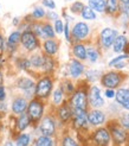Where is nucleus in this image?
Listing matches in <instances>:
<instances>
[{
	"label": "nucleus",
	"instance_id": "nucleus-1",
	"mask_svg": "<svg viewBox=\"0 0 129 146\" xmlns=\"http://www.w3.org/2000/svg\"><path fill=\"white\" fill-rule=\"evenodd\" d=\"M89 88L90 84L85 80L78 82L75 93L68 99L69 104L72 107L74 111H84V112L89 111V99H88Z\"/></svg>",
	"mask_w": 129,
	"mask_h": 146
},
{
	"label": "nucleus",
	"instance_id": "nucleus-2",
	"mask_svg": "<svg viewBox=\"0 0 129 146\" xmlns=\"http://www.w3.org/2000/svg\"><path fill=\"white\" fill-rule=\"evenodd\" d=\"M127 78L128 74H126L123 70H110L103 72L99 82L105 89H118Z\"/></svg>",
	"mask_w": 129,
	"mask_h": 146
},
{
	"label": "nucleus",
	"instance_id": "nucleus-3",
	"mask_svg": "<svg viewBox=\"0 0 129 146\" xmlns=\"http://www.w3.org/2000/svg\"><path fill=\"white\" fill-rule=\"evenodd\" d=\"M55 89V81L52 75H40L38 81L36 82L34 98L41 101H46L51 98V94Z\"/></svg>",
	"mask_w": 129,
	"mask_h": 146
},
{
	"label": "nucleus",
	"instance_id": "nucleus-4",
	"mask_svg": "<svg viewBox=\"0 0 129 146\" xmlns=\"http://www.w3.org/2000/svg\"><path fill=\"white\" fill-rule=\"evenodd\" d=\"M105 126L108 127L109 132L111 134V139H113V145L114 146H123V145H126L129 132L120 125V122H118L117 119L108 120V122L105 123Z\"/></svg>",
	"mask_w": 129,
	"mask_h": 146
},
{
	"label": "nucleus",
	"instance_id": "nucleus-5",
	"mask_svg": "<svg viewBox=\"0 0 129 146\" xmlns=\"http://www.w3.org/2000/svg\"><path fill=\"white\" fill-rule=\"evenodd\" d=\"M89 141L92 146H111L113 139L108 127H96L89 134Z\"/></svg>",
	"mask_w": 129,
	"mask_h": 146
},
{
	"label": "nucleus",
	"instance_id": "nucleus-6",
	"mask_svg": "<svg viewBox=\"0 0 129 146\" xmlns=\"http://www.w3.org/2000/svg\"><path fill=\"white\" fill-rule=\"evenodd\" d=\"M26 113L30 116L32 125H38L45 115V101H41L36 98L30 100Z\"/></svg>",
	"mask_w": 129,
	"mask_h": 146
},
{
	"label": "nucleus",
	"instance_id": "nucleus-7",
	"mask_svg": "<svg viewBox=\"0 0 129 146\" xmlns=\"http://www.w3.org/2000/svg\"><path fill=\"white\" fill-rule=\"evenodd\" d=\"M91 36V27L88 23L84 21H76V23L71 27V38H72V44L74 43H89Z\"/></svg>",
	"mask_w": 129,
	"mask_h": 146
},
{
	"label": "nucleus",
	"instance_id": "nucleus-8",
	"mask_svg": "<svg viewBox=\"0 0 129 146\" xmlns=\"http://www.w3.org/2000/svg\"><path fill=\"white\" fill-rule=\"evenodd\" d=\"M37 128L41 135L47 137H55L57 133V118L55 113L45 114L44 118L40 120V122L37 125Z\"/></svg>",
	"mask_w": 129,
	"mask_h": 146
},
{
	"label": "nucleus",
	"instance_id": "nucleus-9",
	"mask_svg": "<svg viewBox=\"0 0 129 146\" xmlns=\"http://www.w3.org/2000/svg\"><path fill=\"white\" fill-rule=\"evenodd\" d=\"M118 36L117 30L113 27H103L98 33L97 37V45L101 50H108L113 48L114 42H115L116 37Z\"/></svg>",
	"mask_w": 129,
	"mask_h": 146
},
{
	"label": "nucleus",
	"instance_id": "nucleus-10",
	"mask_svg": "<svg viewBox=\"0 0 129 146\" xmlns=\"http://www.w3.org/2000/svg\"><path fill=\"white\" fill-rule=\"evenodd\" d=\"M71 128L76 131L77 133H83L89 131V120H88V112L84 111H74L72 120L70 122Z\"/></svg>",
	"mask_w": 129,
	"mask_h": 146
},
{
	"label": "nucleus",
	"instance_id": "nucleus-11",
	"mask_svg": "<svg viewBox=\"0 0 129 146\" xmlns=\"http://www.w3.org/2000/svg\"><path fill=\"white\" fill-rule=\"evenodd\" d=\"M20 44H21V46H23L27 51V52L36 51L37 49H39L41 46L40 42H39V38L31 30H26V31L21 32Z\"/></svg>",
	"mask_w": 129,
	"mask_h": 146
},
{
	"label": "nucleus",
	"instance_id": "nucleus-12",
	"mask_svg": "<svg viewBox=\"0 0 129 146\" xmlns=\"http://www.w3.org/2000/svg\"><path fill=\"white\" fill-rule=\"evenodd\" d=\"M53 113L56 115L57 120L59 121V123H62V125H68V123H70L71 120H72L74 109L70 106L69 101H65L62 106L55 108Z\"/></svg>",
	"mask_w": 129,
	"mask_h": 146
},
{
	"label": "nucleus",
	"instance_id": "nucleus-13",
	"mask_svg": "<svg viewBox=\"0 0 129 146\" xmlns=\"http://www.w3.org/2000/svg\"><path fill=\"white\" fill-rule=\"evenodd\" d=\"M17 88L23 92V96L26 99H34V90H36V82L30 77H19L17 80Z\"/></svg>",
	"mask_w": 129,
	"mask_h": 146
},
{
	"label": "nucleus",
	"instance_id": "nucleus-14",
	"mask_svg": "<svg viewBox=\"0 0 129 146\" xmlns=\"http://www.w3.org/2000/svg\"><path fill=\"white\" fill-rule=\"evenodd\" d=\"M88 99H89V107L91 109H99L105 104L104 98L102 95V90L97 86H90Z\"/></svg>",
	"mask_w": 129,
	"mask_h": 146
},
{
	"label": "nucleus",
	"instance_id": "nucleus-15",
	"mask_svg": "<svg viewBox=\"0 0 129 146\" xmlns=\"http://www.w3.org/2000/svg\"><path fill=\"white\" fill-rule=\"evenodd\" d=\"M66 72L70 78L78 80L85 74V65L82 61L76 60V58H71L69 63L66 64Z\"/></svg>",
	"mask_w": 129,
	"mask_h": 146
},
{
	"label": "nucleus",
	"instance_id": "nucleus-16",
	"mask_svg": "<svg viewBox=\"0 0 129 146\" xmlns=\"http://www.w3.org/2000/svg\"><path fill=\"white\" fill-rule=\"evenodd\" d=\"M89 125L92 127H101L108 122V116L102 109H90L88 111Z\"/></svg>",
	"mask_w": 129,
	"mask_h": 146
},
{
	"label": "nucleus",
	"instance_id": "nucleus-17",
	"mask_svg": "<svg viewBox=\"0 0 129 146\" xmlns=\"http://www.w3.org/2000/svg\"><path fill=\"white\" fill-rule=\"evenodd\" d=\"M59 40H57L56 38L53 39H45L43 40L41 49H43V54L50 56V57H55L59 51Z\"/></svg>",
	"mask_w": 129,
	"mask_h": 146
},
{
	"label": "nucleus",
	"instance_id": "nucleus-18",
	"mask_svg": "<svg viewBox=\"0 0 129 146\" xmlns=\"http://www.w3.org/2000/svg\"><path fill=\"white\" fill-rule=\"evenodd\" d=\"M27 107H28V101L24 96H17L14 98L11 105V111L14 115H20L27 112Z\"/></svg>",
	"mask_w": 129,
	"mask_h": 146
},
{
	"label": "nucleus",
	"instance_id": "nucleus-19",
	"mask_svg": "<svg viewBox=\"0 0 129 146\" xmlns=\"http://www.w3.org/2000/svg\"><path fill=\"white\" fill-rule=\"evenodd\" d=\"M115 102L120 107H122V109L129 112V88H124V87L118 88L116 90Z\"/></svg>",
	"mask_w": 129,
	"mask_h": 146
},
{
	"label": "nucleus",
	"instance_id": "nucleus-20",
	"mask_svg": "<svg viewBox=\"0 0 129 146\" xmlns=\"http://www.w3.org/2000/svg\"><path fill=\"white\" fill-rule=\"evenodd\" d=\"M71 54L72 57L80 61H87V44L82 42L71 44Z\"/></svg>",
	"mask_w": 129,
	"mask_h": 146
},
{
	"label": "nucleus",
	"instance_id": "nucleus-21",
	"mask_svg": "<svg viewBox=\"0 0 129 146\" xmlns=\"http://www.w3.org/2000/svg\"><path fill=\"white\" fill-rule=\"evenodd\" d=\"M121 3L120 0H105V14L111 18L120 17Z\"/></svg>",
	"mask_w": 129,
	"mask_h": 146
},
{
	"label": "nucleus",
	"instance_id": "nucleus-22",
	"mask_svg": "<svg viewBox=\"0 0 129 146\" xmlns=\"http://www.w3.org/2000/svg\"><path fill=\"white\" fill-rule=\"evenodd\" d=\"M32 125V121L30 119L27 113H24V114H20L16 118V123H14V128H16L17 132L21 133L24 132L26 128H28Z\"/></svg>",
	"mask_w": 129,
	"mask_h": 146
},
{
	"label": "nucleus",
	"instance_id": "nucleus-23",
	"mask_svg": "<svg viewBox=\"0 0 129 146\" xmlns=\"http://www.w3.org/2000/svg\"><path fill=\"white\" fill-rule=\"evenodd\" d=\"M101 58V49L96 44H92V43H88L87 44V60L90 63H96L99 61Z\"/></svg>",
	"mask_w": 129,
	"mask_h": 146
},
{
	"label": "nucleus",
	"instance_id": "nucleus-24",
	"mask_svg": "<svg viewBox=\"0 0 129 146\" xmlns=\"http://www.w3.org/2000/svg\"><path fill=\"white\" fill-rule=\"evenodd\" d=\"M65 101H68V98L65 95V93L63 92V89L58 86L57 88L53 89V92L51 94V105L53 108H57V107L62 106Z\"/></svg>",
	"mask_w": 129,
	"mask_h": 146
},
{
	"label": "nucleus",
	"instance_id": "nucleus-25",
	"mask_svg": "<svg viewBox=\"0 0 129 146\" xmlns=\"http://www.w3.org/2000/svg\"><path fill=\"white\" fill-rule=\"evenodd\" d=\"M129 43V39L127 38L126 35H118L115 42H114V45H113V51L115 54L120 55V54H124L126 48Z\"/></svg>",
	"mask_w": 129,
	"mask_h": 146
},
{
	"label": "nucleus",
	"instance_id": "nucleus-26",
	"mask_svg": "<svg viewBox=\"0 0 129 146\" xmlns=\"http://www.w3.org/2000/svg\"><path fill=\"white\" fill-rule=\"evenodd\" d=\"M20 38H21V31L19 30H16L11 32V35L9 36L7 38V42H6V48L9 49L11 52H14L17 50V46L20 43Z\"/></svg>",
	"mask_w": 129,
	"mask_h": 146
},
{
	"label": "nucleus",
	"instance_id": "nucleus-27",
	"mask_svg": "<svg viewBox=\"0 0 129 146\" xmlns=\"http://www.w3.org/2000/svg\"><path fill=\"white\" fill-rule=\"evenodd\" d=\"M57 68V62L55 60V57H50L45 55V61H44V65L41 68L43 75H53Z\"/></svg>",
	"mask_w": 129,
	"mask_h": 146
},
{
	"label": "nucleus",
	"instance_id": "nucleus-28",
	"mask_svg": "<svg viewBox=\"0 0 129 146\" xmlns=\"http://www.w3.org/2000/svg\"><path fill=\"white\" fill-rule=\"evenodd\" d=\"M59 87L63 89V92L65 93L68 99L72 95V94L75 93V90H76V88H77V86L72 82V80H70V78H63L61 81V83H59Z\"/></svg>",
	"mask_w": 129,
	"mask_h": 146
},
{
	"label": "nucleus",
	"instance_id": "nucleus-29",
	"mask_svg": "<svg viewBox=\"0 0 129 146\" xmlns=\"http://www.w3.org/2000/svg\"><path fill=\"white\" fill-rule=\"evenodd\" d=\"M30 61H31L32 68H34V69H40V70H41L43 65H44V61H45V55L41 54V52L32 54V55L30 56Z\"/></svg>",
	"mask_w": 129,
	"mask_h": 146
},
{
	"label": "nucleus",
	"instance_id": "nucleus-30",
	"mask_svg": "<svg viewBox=\"0 0 129 146\" xmlns=\"http://www.w3.org/2000/svg\"><path fill=\"white\" fill-rule=\"evenodd\" d=\"M46 13L47 12L45 11V9L41 5H37V6L33 7V10L30 13V16L34 21H41V20H44L46 18Z\"/></svg>",
	"mask_w": 129,
	"mask_h": 146
},
{
	"label": "nucleus",
	"instance_id": "nucleus-31",
	"mask_svg": "<svg viewBox=\"0 0 129 146\" xmlns=\"http://www.w3.org/2000/svg\"><path fill=\"white\" fill-rule=\"evenodd\" d=\"M33 146H56L53 137H47V135H38L36 138Z\"/></svg>",
	"mask_w": 129,
	"mask_h": 146
},
{
	"label": "nucleus",
	"instance_id": "nucleus-32",
	"mask_svg": "<svg viewBox=\"0 0 129 146\" xmlns=\"http://www.w3.org/2000/svg\"><path fill=\"white\" fill-rule=\"evenodd\" d=\"M103 75L102 71L99 70H96V69H88L85 70V81H87L88 83H91V82H95V81H98V80H101Z\"/></svg>",
	"mask_w": 129,
	"mask_h": 146
},
{
	"label": "nucleus",
	"instance_id": "nucleus-33",
	"mask_svg": "<svg viewBox=\"0 0 129 146\" xmlns=\"http://www.w3.org/2000/svg\"><path fill=\"white\" fill-rule=\"evenodd\" d=\"M87 5L96 13H105V0H88Z\"/></svg>",
	"mask_w": 129,
	"mask_h": 146
},
{
	"label": "nucleus",
	"instance_id": "nucleus-34",
	"mask_svg": "<svg viewBox=\"0 0 129 146\" xmlns=\"http://www.w3.org/2000/svg\"><path fill=\"white\" fill-rule=\"evenodd\" d=\"M43 35H44V40L45 39H53L56 38V32L53 25L50 24L49 21H43Z\"/></svg>",
	"mask_w": 129,
	"mask_h": 146
},
{
	"label": "nucleus",
	"instance_id": "nucleus-35",
	"mask_svg": "<svg viewBox=\"0 0 129 146\" xmlns=\"http://www.w3.org/2000/svg\"><path fill=\"white\" fill-rule=\"evenodd\" d=\"M61 146H82V145L75 139L72 134L64 133L61 138Z\"/></svg>",
	"mask_w": 129,
	"mask_h": 146
},
{
	"label": "nucleus",
	"instance_id": "nucleus-36",
	"mask_svg": "<svg viewBox=\"0 0 129 146\" xmlns=\"http://www.w3.org/2000/svg\"><path fill=\"white\" fill-rule=\"evenodd\" d=\"M16 64H17L18 69L24 70V71H30V69L32 68L30 57H28V58L27 57H19V58H17Z\"/></svg>",
	"mask_w": 129,
	"mask_h": 146
},
{
	"label": "nucleus",
	"instance_id": "nucleus-37",
	"mask_svg": "<svg viewBox=\"0 0 129 146\" xmlns=\"http://www.w3.org/2000/svg\"><path fill=\"white\" fill-rule=\"evenodd\" d=\"M81 17H82L83 20L90 21V20H95L97 18V13L92 10L91 7H89L88 5H85L83 11H82V13H81Z\"/></svg>",
	"mask_w": 129,
	"mask_h": 146
},
{
	"label": "nucleus",
	"instance_id": "nucleus-38",
	"mask_svg": "<svg viewBox=\"0 0 129 146\" xmlns=\"http://www.w3.org/2000/svg\"><path fill=\"white\" fill-rule=\"evenodd\" d=\"M30 30L39 39H44V35H43V21H32L30 25Z\"/></svg>",
	"mask_w": 129,
	"mask_h": 146
},
{
	"label": "nucleus",
	"instance_id": "nucleus-39",
	"mask_svg": "<svg viewBox=\"0 0 129 146\" xmlns=\"http://www.w3.org/2000/svg\"><path fill=\"white\" fill-rule=\"evenodd\" d=\"M84 6H85V4L82 3L81 0H76V1L70 4L69 11L72 13V14H76V16H77V14H78V16H81V13H82V11L84 9Z\"/></svg>",
	"mask_w": 129,
	"mask_h": 146
},
{
	"label": "nucleus",
	"instance_id": "nucleus-40",
	"mask_svg": "<svg viewBox=\"0 0 129 146\" xmlns=\"http://www.w3.org/2000/svg\"><path fill=\"white\" fill-rule=\"evenodd\" d=\"M31 143V135L27 133H19L16 139V146H28Z\"/></svg>",
	"mask_w": 129,
	"mask_h": 146
},
{
	"label": "nucleus",
	"instance_id": "nucleus-41",
	"mask_svg": "<svg viewBox=\"0 0 129 146\" xmlns=\"http://www.w3.org/2000/svg\"><path fill=\"white\" fill-rule=\"evenodd\" d=\"M124 61H129V55L128 54H120L116 57L111 58V60L108 62V67L109 68H114L115 65H117L121 62H124Z\"/></svg>",
	"mask_w": 129,
	"mask_h": 146
},
{
	"label": "nucleus",
	"instance_id": "nucleus-42",
	"mask_svg": "<svg viewBox=\"0 0 129 146\" xmlns=\"http://www.w3.org/2000/svg\"><path fill=\"white\" fill-rule=\"evenodd\" d=\"M64 27H65V21L63 19H57L56 21H53V29L56 35H62L64 33Z\"/></svg>",
	"mask_w": 129,
	"mask_h": 146
},
{
	"label": "nucleus",
	"instance_id": "nucleus-43",
	"mask_svg": "<svg viewBox=\"0 0 129 146\" xmlns=\"http://www.w3.org/2000/svg\"><path fill=\"white\" fill-rule=\"evenodd\" d=\"M117 120H118V122H120V125L129 132V113L121 114L118 118H117Z\"/></svg>",
	"mask_w": 129,
	"mask_h": 146
},
{
	"label": "nucleus",
	"instance_id": "nucleus-44",
	"mask_svg": "<svg viewBox=\"0 0 129 146\" xmlns=\"http://www.w3.org/2000/svg\"><path fill=\"white\" fill-rule=\"evenodd\" d=\"M40 4H41L43 7H46V9H49V11H55V9H56L55 0H41Z\"/></svg>",
	"mask_w": 129,
	"mask_h": 146
},
{
	"label": "nucleus",
	"instance_id": "nucleus-45",
	"mask_svg": "<svg viewBox=\"0 0 129 146\" xmlns=\"http://www.w3.org/2000/svg\"><path fill=\"white\" fill-rule=\"evenodd\" d=\"M120 17L129 18V5L121 4V9H120Z\"/></svg>",
	"mask_w": 129,
	"mask_h": 146
},
{
	"label": "nucleus",
	"instance_id": "nucleus-46",
	"mask_svg": "<svg viewBox=\"0 0 129 146\" xmlns=\"http://www.w3.org/2000/svg\"><path fill=\"white\" fill-rule=\"evenodd\" d=\"M46 19L49 21H56L57 19H59V14L55 11H49L46 13Z\"/></svg>",
	"mask_w": 129,
	"mask_h": 146
},
{
	"label": "nucleus",
	"instance_id": "nucleus-47",
	"mask_svg": "<svg viewBox=\"0 0 129 146\" xmlns=\"http://www.w3.org/2000/svg\"><path fill=\"white\" fill-rule=\"evenodd\" d=\"M116 90L115 89H105L104 90V98L105 99H115Z\"/></svg>",
	"mask_w": 129,
	"mask_h": 146
},
{
	"label": "nucleus",
	"instance_id": "nucleus-48",
	"mask_svg": "<svg viewBox=\"0 0 129 146\" xmlns=\"http://www.w3.org/2000/svg\"><path fill=\"white\" fill-rule=\"evenodd\" d=\"M5 49H6V42H5L4 37H3V35L0 33V55L4 52Z\"/></svg>",
	"mask_w": 129,
	"mask_h": 146
},
{
	"label": "nucleus",
	"instance_id": "nucleus-49",
	"mask_svg": "<svg viewBox=\"0 0 129 146\" xmlns=\"http://www.w3.org/2000/svg\"><path fill=\"white\" fill-rule=\"evenodd\" d=\"M6 99V88L5 86H0V102L5 101Z\"/></svg>",
	"mask_w": 129,
	"mask_h": 146
},
{
	"label": "nucleus",
	"instance_id": "nucleus-50",
	"mask_svg": "<svg viewBox=\"0 0 129 146\" xmlns=\"http://www.w3.org/2000/svg\"><path fill=\"white\" fill-rule=\"evenodd\" d=\"M21 21H23V20L20 19V17H14L12 19V24H13V26H20Z\"/></svg>",
	"mask_w": 129,
	"mask_h": 146
},
{
	"label": "nucleus",
	"instance_id": "nucleus-51",
	"mask_svg": "<svg viewBox=\"0 0 129 146\" xmlns=\"http://www.w3.org/2000/svg\"><path fill=\"white\" fill-rule=\"evenodd\" d=\"M7 111V105H6V102L3 101V102H0V113H5Z\"/></svg>",
	"mask_w": 129,
	"mask_h": 146
},
{
	"label": "nucleus",
	"instance_id": "nucleus-52",
	"mask_svg": "<svg viewBox=\"0 0 129 146\" xmlns=\"http://www.w3.org/2000/svg\"><path fill=\"white\" fill-rule=\"evenodd\" d=\"M0 86H4V72L0 69Z\"/></svg>",
	"mask_w": 129,
	"mask_h": 146
},
{
	"label": "nucleus",
	"instance_id": "nucleus-53",
	"mask_svg": "<svg viewBox=\"0 0 129 146\" xmlns=\"http://www.w3.org/2000/svg\"><path fill=\"white\" fill-rule=\"evenodd\" d=\"M3 146H14V145H13V141H12V140H7V141L4 143Z\"/></svg>",
	"mask_w": 129,
	"mask_h": 146
},
{
	"label": "nucleus",
	"instance_id": "nucleus-54",
	"mask_svg": "<svg viewBox=\"0 0 129 146\" xmlns=\"http://www.w3.org/2000/svg\"><path fill=\"white\" fill-rule=\"evenodd\" d=\"M120 3L124 5H129V0H120Z\"/></svg>",
	"mask_w": 129,
	"mask_h": 146
},
{
	"label": "nucleus",
	"instance_id": "nucleus-55",
	"mask_svg": "<svg viewBox=\"0 0 129 146\" xmlns=\"http://www.w3.org/2000/svg\"><path fill=\"white\" fill-rule=\"evenodd\" d=\"M124 54H128V55H129V43H128V45H127V48H126Z\"/></svg>",
	"mask_w": 129,
	"mask_h": 146
},
{
	"label": "nucleus",
	"instance_id": "nucleus-56",
	"mask_svg": "<svg viewBox=\"0 0 129 146\" xmlns=\"http://www.w3.org/2000/svg\"><path fill=\"white\" fill-rule=\"evenodd\" d=\"M124 146H129V135H128V139H127V143H126Z\"/></svg>",
	"mask_w": 129,
	"mask_h": 146
},
{
	"label": "nucleus",
	"instance_id": "nucleus-57",
	"mask_svg": "<svg viewBox=\"0 0 129 146\" xmlns=\"http://www.w3.org/2000/svg\"><path fill=\"white\" fill-rule=\"evenodd\" d=\"M68 1H72L74 3V1H76V0H68Z\"/></svg>",
	"mask_w": 129,
	"mask_h": 146
},
{
	"label": "nucleus",
	"instance_id": "nucleus-58",
	"mask_svg": "<svg viewBox=\"0 0 129 146\" xmlns=\"http://www.w3.org/2000/svg\"><path fill=\"white\" fill-rule=\"evenodd\" d=\"M0 7H1V4H0Z\"/></svg>",
	"mask_w": 129,
	"mask_h": 146
},
{
	"label": "nucleus",
	"instance_id": "nucleus-59",
	"mask_svg": "<svg viewBox=\"0 0 129 146\" xmlns=\"http://www.w3.org/2000/svg\"><path fill=\"white\" fill-rule=\"evenodd\" d=\"M0 128H1V127H0Z\"/></svg>",
	"mask_w": 129,
	"mask_h": 146
}]
</instances>
